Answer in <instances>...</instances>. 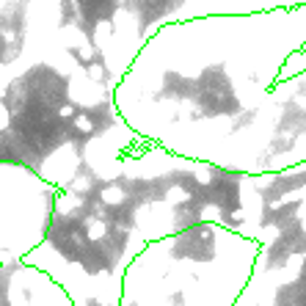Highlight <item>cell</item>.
<instances>
[{"label": "cell", "mask_w": 306, "mask_h": 306, "mask_svg": "<svg viewBox=\"0 0 306 306\" xmlns=\"http://www.w3.org/2000/svg\"><path fill=\"white\" fill-rule=\"evenodd\" d=\"M0 306H77L53 276L31 259L0 265Z\"/></svg>", "instance_id": "obj_2"}, {"label": "cell", "mask_w": 306, "mask_h": 306, "mask_svg": "<svg viewBox=\"0 0 306 306\" xmlns=\"http://www.w3.org/2000/svg\"><path fill=\"white\" fill-rule=\"evenodd\" d=\"M58 188L17 163H0V265L28 259L50 226Z\"/></svg>", "instance_id": "obj_1"}]
</instances>
